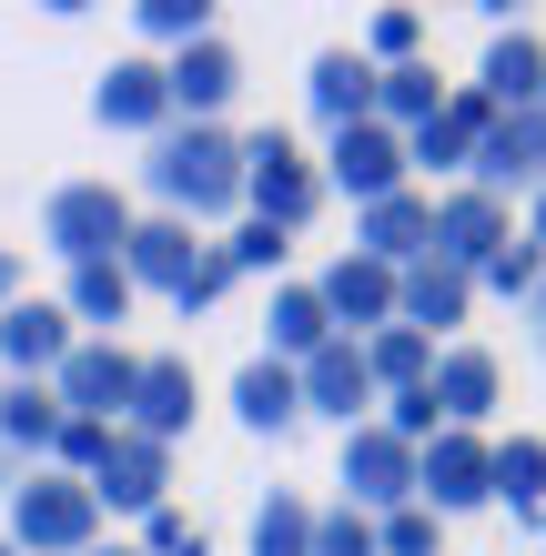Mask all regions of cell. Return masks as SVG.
<instances>
[{
  "mask_svg": "<svg viewBox=\"0 0 546 556\" xmlns=\"http://www.w3.org/2000/svg\"><path fill=\"white\" fill-rule=\"evenodd\" d=\"M142 182H152V203H163L173 223L243 213V132H223V122H173V132L152 142Z\"/></svg>",
  "mask_w": 546,
  "mask_h": 556,
  "instance_id": "obj_1",
  "label": "cell"
},
{
  "mask_svg": "<svg viewBox=\"0 0 546 556\" xmlns=\"http://www.w3.org/2000/svg\"><path fill=\"white\" fill-rule=\"evenodd\" d=\"M11 546L21 556H91L102 546V496L61 466H30V485H11Z\"/></svg>",
  "mask_w": 546,
  "mask_h": 556,
  "instance_id": "obj_2",
  "label": "cell"
},
{
  "mask_svg": "<svg viewBox=\"0 0 546 556\" xmlns=\"http://www.w3.org/2000/svg\"><path fill=\"white\" fill-rule=\"evenodd\" d=\"M243 203L253 223H274V233H304L314 213H325V162H304V142L264 122V132H243Z\"/></svg>",
  "mask_w": 546,
  "mask_h": 556,
  "instance_id": "obj_3",
  "label": "cell"
},
{
  "mask_svg": "<svg viewBox=\"0 0 546 556\" xmlns=\"http://www.w3.org/2000/svg\"><path fill=\"white\" fill-rule=\"evenodd\" d=\"M132 223H142V213L122 203L112 182H61L51 203H41V243H51L61 264L81 274V264H122V243H132Z\"/></svg>",
  "mask_w": 546,
  "mask_h": 556,
  "instance_id": "obj_4",
  "label": "cell"
},
{
  "mask_svg": "<svg viewBox=\"0 0 546 556\" xmlns=\"http://www.w3.org/2000/svg\"><path fill=\"white\" fill-rule=\"evenodd\" d=\"M51 395H61V415L122 425V415H132V395H142V354L122 344V334H81V344H72V365L51 375Z\"/></svg>",
  "mask_w": 546,
  "mask_h": 556,
  "instance_id": "obj_5",
  "label": "cell"
},
{
  "mask_svg": "<svg viewBox=\"0 0 546 556\" xmlns=\"http://www.w3.org/2000/svg\"><path fill=\"white\" fill-rule=\"evenodd\" d=\"M325 192L344 203H395L415 192V162H405V132H384V122H355V132H325Z\"/></svg>",
  "mask_w": 546,
  "mask_h": 556,
  "instance_id": "obj_6",
  "label": "cell"
},
{
  "mask_svg": "<svg viewBox=\"0 0 546 556\" xmlns=\"http://www.w3.org/2000/svg\"><path fill=\"white\" fill-rule=\"evenodd\" d=\"M415 506H435V516L496 506V435H466V425H445V435L415 455Z\"/></svg>",
  "mask_w": 546,
  "mask_h": 556,
  "instance_id": "obj_7",
  "label": "cell"
},
{
  "mask_svg": "<svg viewBox=\"0 0 546 556\" xmlns=\"http://www.w3.org/2000/svg\"><path fill=\"white\" fill-rule=\"evenodd\" d=\"M466 182L496 192V203H506V192H526V203H536V192H546V102L536 112H496L486 142H475V162H466Z\"/></svg>",
  "mask_w": 546,
  "mask_h": 556,
  "instance_id": "obj_8",
  "label": "cell"
},
{
  "mask_svg": "<svg viewBox=\"0 0 546 556\" xmlns=\"http://www.w3.org/2000/svg\"><path fill=\"white\" fill-rule=\"evenodd\" d=\"M344 506L374 516V527L395 506H415V445L384 435V425H355V435H344Z\"/></svg>",
  "mask_w": 546,
  "mask_h": 556,
  "instance_id": "obj_9",
  "label": "cell"
},
{
  "mask_svg": "<svg viewBox=\"0 0 546 556\" xmlns=\"http://www.w3.org/2000/svg\"><path fill=\"white\" fill-rule=\"evenodd\" d=\"M91 496H102V516H163L173 506V445L132 435V425H112V455L91 466Z\"/></svg>",
  "mask_w": 546,
  "mask_h": 556,
  "instance_id": "obj_10",
  "label": "cell"
},
{
  "mask_svg": "<svg viewBox=\"0 0 546 556\" xmlns=\"http://www.w3.org/2000/svg\"><path fill=\"white\" fill-rule=\"evenodd\" d=\"M294 384H304V415H334L344 435H355V425H374V405H384V395H374V365H365L355 334H334L325 354H304Z\"/></svg>",
  "mask_w": 546,
  "mask_h": 556,
  "instance_id": "obj_11",
  "label": "cell"
},
{
  "mask_svg": "<svg viewBox=\"0 0 546 556\" xmlns=\"http://www.w3.org/2000/svg\"><path fill=\"white\" fill-rule=\"evenodd\" d=\"M91 122H102V132H142V142H163V132H173V72H163L152 51L112 61L102 91H91Z\"/></svg>",
  "mask_w": 546,
  "mask_h": 556,
  "instance_id": "obj_12",
  "label": "cell"
},
{
  "mask_svg": "<svg viewBox=\"0 0 546 556\" xmlns=\"http://www.w3.org/2000/svg\"><path fill=\"white\" fill-rule=\"evenodd\" d=\"M517 243V213L496 203V192H475V182H456V192H435V253L456 274H486L496 253Z\"/></svg>",
  "mask_w": 546,
  "mask_h": 556,
  "instance_id": "obj_13",
  "label": "cell"
},
{
  "mask_svg": "<svg viewBox=\"0 0 546 556\" xmlns=\"http://www.w3.org/2000/svg\"><path fill=\"white\" fill-rule=\"evenodd\" d=\"M72 344H81V324L61 304H41V293L0 304V365H11V384H51L61 365H72Z\"/></svg>",
  "mask_w": 546,
  "mask_h": 556,
  "instance_id": "obj_14",
  "label": "cell"
},
{
  "mask_svg": "<svg viewBox=\"0 0 546 556\" xmlns=\"http://www.w3.org/2000/svg\"><path fill=\"white\" fill-rule=\"evenodd\" d=\"M314 293H325V314H334V334H384L395 324V274L374 264V253H334L325 274H314Z\"/></svg>",
  "mask_w": 546,
  "mask_h": 556,
  "instance_id": "obj_15",
  "label": "cell"
},
{
  "mask_svg": "<svg viewBox=\"0 0 546 556\" xmlns=\"http://www.w3.org/2000/svg\"><path fill=\"white\" fill-rule=\"evenodd\" d=\"M496 405H506V365H496L486 344H445V354H435V415L466 425V435H486Z\"/></svg>",
  "mask_w": 546,
  "mask_h": 556,
  "instance_id": "obj_16",
  "label": "cell"
},
{
  "mask_svg": "<svg viewBox=\"0 0 546 556\" xmlns=\"http://www.w3.org/2000/svg\"><path fill=\"white\" fill-rule=\"evenodd\" d=\"M355 253H374L384 274L426 264V253H435V192H395V203H365V213H355Z\"/></svg>",
  "mask_w": 546,
  "mask_h": 556,
  "instance_id": "obj_17",
  "label": "cell"
},
{
  "mask_svg": "<svg viewBox=\"0 0 546 556\" xmlns=\"http://www.w3.org/2000/svg\"><path fill=\"white\" fill-rule=\"evenodd\" d=\"M163 72H173V122H223V102L243 91V51H233V41L213 30V41L173 51Z\"/></svg>",
  "mask_w": 546,
  "mask_h": 556,
  "instance_id": "obj_18",
  "label": "cell"
},
{
  "mask_svg": "<svg viewBox=\"0 0 546 556\" xmlns=\"http://www.w3.org/2000/svg\"><path fill=\"white\" fill-rule=\"evenodd\" d=\"M203 253H213V243L192 233V223H173V213H142V223H132V243H122V274H132V293H142V283H152V293H182Z\"/></svg>",
  "mask_w": 546,
  "mask_h": 556,
  "instance_id": "obj_19",
  "label": "cell"
},
{
  "mask_svg": "<svg viewBox=\"0 0 546 556\" xmlns=\"http://www.w3.org/2000/svg\"><path fill=\"white\" fill-rule=\"evenodd\" d=\"M475 314V274H456L445 253H426V264L395 274V324H415V334H445V324Z\"/></svg>",
  "mask_w": 546,
  "mask_h": 556,
  "instance_id": "obj_20",
  "label": "cell"
},
{
  "mask_svg": "<svg viewBox=\"0 0 546 556\" xmlns=\"http://www.w3.org/2000/svg\"><path fill=\"white\" fill-rule=\"evenodd\" d=\"M192 405H203V395H192V365H182V354H142V395H132L122 425L152 435V445H182L192 435Z\"/></svg>",
  "mask_w": 546,
  "mask_h": 556,
  "instance_id": "obj_21",
  "label": "cell"
},
{
  "mask_svg": "<svg viewBox=\"0 0 546 556\" xmlns=\"http://www.w3.org/2000/svg\"><path fill=\"white\" fill-rule=\"evenodd\" d=\"M304 102H314V122H325V132H355V122H374V61H365V51H314Z\"/></svg>",
  "mask_w": 546,
  "mask_h": 556,
  "instance_id": "obj_22",
  "label": "cell"
},
{
  "mask_svg": "<svg viewBox=\"0 0 546 556\" xmlns=\"http://www.w3.org/2000/svg\"><path fill=\"white\" fill-rule=\"evenodd\" d=\"M486 91H445V112L426 122V132H405V162H426V173H466V162H475V142H486Z\"/></svg>",
  "mask_w": 546,
  "mask_h": 556,
  "instance_id": "obj_23",
  "label": "cell"
},
{
  "mask_svg": "<svg viewBox=\"0 0 546 556\" xmlns=\"http://www.w3.org/2000/svg\"><path fill=\"white\" fill-rule=\"evenodd\" d=\"M475 91H486V112H536L546 102V41H536V30H496Z\"/></svg>",
  "mask_w": 546,
  "mask_h": 556,
  "instance_id": "obj_24",
  "label": "cell"
},
{
  "mask_svg": "<svg viewBox=\"0 0 546 556\" xmlns=\"http://www.w3.org/2000/svg\"><path fill=\"white\" fill-rule=\"evenodd\" d=\"M233 425H243V435H294V425H304V384H294V365L253 354V365L233 375Z\"/></svg>",
  "mask_w": 546,
  "mask_h": 556,
  "instance_id": "obj_25",
  "label": "cell"
},
{
  "mask_svg": "<svg viewBox=\"0 0 546 556\" xmlns=\"http://www.w3.org/2000/svg\"><path fill=\"white\" fill-rule=\"evenodd\" d=\"M264 324H274V344H264L274 365H304V354L334 344V314H325V293H314V283H274V314Z\"/></svg>",
  "mask_w": 546,
  "mask_h": 556,
  "instance_id": "obj_26",
  "label": "cell"
},
{
  "mask_svg": "<svg viewBox=\"0 0 546 556\" xmlns=\"http://www.w3.org/2000/svg\"><path fill=\"white\" fill-rule=\"evenodd\" d=\"M0 445L51 466V445H61V395L51 384H0Z\"/></svg>",
  "mask_w": 546,
  "mask_h": 556,
  "instance_id": "obj_27",
  "label": "cell"
},
{
  "mask_svg": "<svg viewBox=\"0 0 546 556\" xmlns=\"http://www.w3.org/2000/svg\"><path fill=\"white\" fill-rule=\"evenodd\" d=\"M435 112H445V81H435V61H405V72H374V122H384V132H426Z\"/></svg>",
  "mask_w": 546,
  "mask_h": 556,
  "instance_id": "obj_28",
  "label": "cell"
},
{
  "mask_svg": "<svg viewBox=\"0 0 546 556\" xmlns=\"http://www.w3.org/2000/svg\"><path fill=\"white\" fill-rule=\"evenodd\" d=\"M435 334H415V324H384L365 334V365H374V395H405V384H435Z\"/></svg>",
  "mask_w": 546,
  "mask_h": 556,
  "instance_id": "obj_29",
  "label": "cell"
},
{
  "mask_svg": "<svg viewBox=\"0 0 546 556\" xmlns=\"http://www.w3.org/2000/svg\"><path fill=\"white\" fill-rule=\"evenodd\" d=\"M496 506L546 516V435H496Z\"/></svg>",
  "mask_w": 546,
  "mask_h": 556,
  "instance_id": "obj_30",
  "label": "cell"
},
{
  "mask_svg": "<svg viewBox=\"0 0 546 556\" xmlns=\"http://www.w3.org/2000/svg\"><path fill=\"white\" fill-rule=\"evenodd\" d=\"M61 314H72V324H102V334H112V324L132 314V274H122V264H81L72 293H61Z\"/></svg>",
  "mask_w": 546,
  "mask_h": 556,
  "instance_id": "obj_31",
  "label": "cell"
},
{
  "mask_svg": "<svg viewBox=\"0 0 546 556\" xmlns=\"http://www.w3.org/2000/svg\"><path fill=\"white\" fill-rule=\"evenodd\" d=\"M253 556H314V506L294 485H274V496L253 506Z\"/></svg>",
  "mask_w": 546,
  "mask_h": 556,
  "instance_id": "obj_32",
  "label": "cell"
},
{
  "mask_svg": "<svg viewBox=\"0 0 546 556\" xmlns=\"http://www.w3.org/2000/svg\"><path fill=\"white\" fill-rule=\"evenodd\" d=\"M132 21H142V41H163V51L213 41V0H132Z\"/></svg>",
  "mask_w": 546,
  "mask_h": 556,
  "instance_id": "obj_33",
  "label": "cell"
},
{
  "mask_svg": "<svg viewBox=\"0 0 546 556\" xmlns=\"http://www.w3.org/2000/svg\"><path fill=\"white\" fill-rule=\"evenodd\" d=\"M365 61L374 72H405V61H426V11H374V30H365Z\"/></svg>",
  "mask_w": 546,
  "mask_h": 556,
  "instance_id": "obj_34",
  "label": "cell"
},
{
  "mask_svg": "<svg viewBox=\"0 0 546 556\" xmlns=\"http://www.w3.org/2000/svg\"><path fill=\"white\" fill-rule=\"evenodd\" d=\"M475 283H486V293H506V304H536V283H546V253L517 233V243H506V253H496V264L475 274Z\"/></svg>",
  "mask_w": 546,
  "mask_h": 556,
  "instance_id": "obj_35",
  "label": "cell"
},
{
  "mask_svg": "<svg viewBox=\"0 0 546 556\" xmlns=\"http://www.w3.org/2000/svg\"><path fill=\"white\" fill-rule=\"evenodd\" d=\"M314 556H384V546H374V516H355V506H314Z\"/></svg>",
  "mask_w": 546,
  "mask_h": 556,
  "instance_id": "obj_36",
  "label": "cell"
},
{
  "mask_svg": "<svg viewBox=\"0 0 546 556\" xmlns=\"http://www.w3.org/2000/svg\"><path fill=\"white\" fill-rule=\"evenodd\" d=\"M374 546H384V556H435V546H445V516H435V506H395V516L374 527Z\"/></svg>",
  "mask_w": 546,
  "mask_h": 556,
  "instance_id": "obj_37",
  "label": "cell"
},
{
  "mask_svg": "<svg viewBox=\"0 0 546 556\" xmlns=\"http://www.w3.org/2000/svg\"><path fill=\"white\" fill-rule=\"evenodd\" d=\"M283 253H294V233H274V223H233L223 264H233V274H283Z\"/></svg>",
  "mask_w": 546,
  "mask_h": 556,
  "instance_id": "obj_38",
  "label": "cell"
},
{
  "mask_svg": "<svg viewBox=\"0 0 546 556\" xmlns=\"http://www.w3.org/2000/svg\"><path fill=\"white\" fill-rule=\"evenodd\" d=\"M142 556H213V546H203V516H192V506L142 516Z\"/></svg>",
  "mask_w": 546,
  "mask_h": 556,
  "instance_id": "obj_39",
  "label": "cell"
},
{
  "mask_svg": "<svg viewBox=\"0 0 546 556\" xmlns=\"http://www.w3.org/2000/svg\"><path fill=\"white\" fill-rule=\"evenodd\" d=\"M223 293H233V264H223V243H213V253H203V264H192V283L173 293V304H182V314H213V304H223Z\"/></svg>",
  "mask_w": 546,
  "mask_h": 556,
  "instance_id": "obj_40",
  "label": "cell"
},
{
  "mask_svg": "<svg viewBox=\"0 0 546 556\" xmlns=\"http://www.w3.org/2000/svg\"><path fill=\"white\" fill-rule=\"evenodd\" d=\"M0 304H21V253L0 243Z\"/></svg>",
  "mask_w": 546,
  "mask_h": 556,
  "instance_id": "obj_41",
  "label": "cell"
},
{
  "mask_svg": "<svg viewBox=\"0 0 546 556\" xmlns=\"http://www.w3.org/2000/svg\"><path fill=\"white\" fill-rule=\"evenodd\" d=\"M526 344L546 354V283H536V304H526Z\"/></svg>",
  "mask_w": 546,
  "mask_h": 556,
  "instance_id": "obj_42",
  "label": "cell"
},
{
  "mask_svg": "<svg viewBox=\"0 0 546 556\" xmlns=\"http://www.w3.org/2000/svg\"><path fill=\"white\" fill-rule=\"evenodd\" d=\"M526 243L546 253V192H536V203H526Z\"/></svg>",
  "mask_w": 546,
  "mask_h": 556,
  "instance_id": "obj_43",
  "label": "cell"
},
{
  "mask_svg": "<svg viewBox=\"0 0 546 556\" xmlns=\"http://www.w3.org/2000/svg\"><path fill=\"white\" fill-rule=\"evenodd\" d=\"M0 496H11V445H0Z\"/></svg>",
  "mask_w": 546,
  "mask_h": 556,
  "instance_id": "obj_44",
  "label": "cell"
},
{
  "mask_svg": "<svg viewBox=\"0 0 546 556\" xmlns=\"http://www.w3.org/2000/svg\"><path fill=\"white\" fill-rule=\"evenodd\" d=\"M91 556H142V546H91Z\"/></svg>",
  "mask_w": 546,
  "mask_h": 556,
  "instance_id": "obj_45",
  "label": "cell"
},
{
  "mask_svg": "<svg viewBox=\"0 0 546 556\" xmlns=\"http://www.w3.org/2000/svg\"><path fill=\"white\" fill-rule=\"evenodd\" d=\"M526 527H536V546H546V516H526Z\"/></svg>",
  "mask_w": 546,
  "mask_h": 556,
  "instance_id": "obj_46",
  "label": "cell"
},
{
  "mask_svg": "<svg viewBox=\"0 0 546 556\" xmlns=\"http://www.w3.org/2000/svg\"><path fill=\"white\" fill-rule=\"evenodd\" d=\"M0 556H21V546H11V536H0Z\"/></svg>",
  "mask_w": 546,
  "mask_h": 556,
  "instance_id": "obj_47",
  "label": "cell"
}]
</instances>
